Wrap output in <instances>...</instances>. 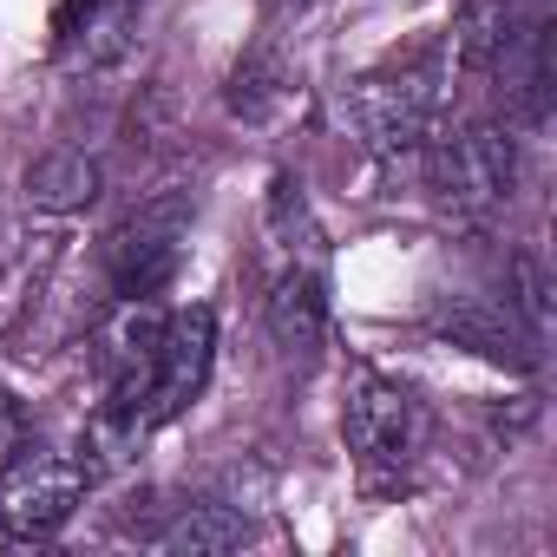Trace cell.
I'll return each mask as SVG.
<instances>
[{
    "label": "cell",
    "mask_w": 557,
    "mask_h": 557,
    "mask_svg": "<svg viewBox=\"0 0 557 557\" xmlns=\"http://www.w3.org/2000/svg\"><path fill=\"white\" fill-rule=\"evenodd\" d=\"M446 73H453V60H446V47H433V40L413 47V53H400V60H387V66H374V73H361L355 92H348L355 132H361L374 151H387V158L420 151V145L433 138V112H440Z\"/></svg>",
    "instance_id": "obj_1"
},
{
    "label": "cell",
    "mask_w": 557,
    "mask_h": 557,
    "mask_svg": "<svg viewBox=\"0 0 557 557\" xmlns=\"http://www.w3.org/2000/svg\"><path fill=\"white\" fill-rule=\"evenodd\" d=\"M86 485H92V466H86L79 453L47 446V440L14 446L8 459H0V531L21 537V544L53 537V531L79 511Z\"/></svg>",
    "instance_id": "obj_2"
},
{
    "label": "cell",
    "mask_w": 557,
    "mask_h": 557,
    "mask_svg": "<svg viewBox=\"0 0 557 557\" xmlns=\"http://www.w3.org/2000/svg\"><path fill=\"white\" fill-rule=\"evenodd\" d=\"M342 433H348V453H355L361 479L368 485H394V479H407V466L426 446V407H420L413 387H400L387 374H361L355 394H348Z\"/></svg>",
    "instance_id": "obj_3"
},
{
    "label": "cell",
    "mask_w": 557,
    "mask_h": 557,
    "mask_svg": "<svg viewBox=\"0 0 557 557\" xmlns=\"http://www.w3.org/2000/svg\"><path fill=\"white\" fill-rule=\"evenodd\" d=\"M426 177H433V190L453 216H485L511 197L518 151L498 125H466V132L426 145Z\"/></svg>",
    "instance_id": "obj_4"
},
{
    "label": "cell",
    "mask_w": 557,
    "mask_h": 557,
    "mask_svg": "<svg viewBox=\"0 0 557 557\" xmlns=\"http://www.w3.org/2000/svg\"><path fill=\"white\" fill-rule=\"evenodd\" d=\"M184 230H190V197H177V190H171V197L138 203V210L106 236L112 289H119V296H158L171 275H177Z\"/></svg>",
    "instance_id": "obj_5"
},
{
    "label": "cell",
    "mask_w": 557,
    "mask_h": 557,
    "mask_svg": "<svg viewBox=\"0 0 557 557\" xmlns=\"http://www.w3.org/2000/svg\"><path fill=\"white\" fill-rule=\"evenodd\" d=\"M210 361H216V315H210V309H177V315H164L158 348H151V374H145L138 420H145V426L177 420V413L203 394Z\"/></svg>",
    "instance_id": "obj_6"
},
{
    "label": "cell",
    "mask_w": 557,
    "mask_h": 557,
    "mask_svg": "<svg viewBox=\"0 0 557 557\" xmlns=\"http://www.w3.org/2000/svg\"><path fill=\"white\" fill-rule=\"evenodd\" d=\"M329 329V296H322V269L315 262H289L269 289V335L283 355H315Z\"/></svg>",
    "instance_id": "obj_7"
},
{
    "label": "cell",
    "mask_w": 557,
    "mask_h": 557,
    "mask_svg": "<svg viewBox=\"0 0 557 557\" xmlns=\"http://www.w3.org/2000/svg\"><path fill=\"white\" fill-rule=\"evenodd\" d=\"M99 197V164L86 151H47L27 164V203L34 210H53V216H73Z\"/></svg>",
    "instance_id": "obj_8"
},
{
    "label": "cell",
    "mask_w": 557,
    "mask_h": 557,
    "mask_svg": "<svg viewBox=\"0 0 557 557\" xmlns=\"http://www.w3.org/2000/svg\"><path fill=\"white\" fill-rule=\"evenodd\" d=\"M511 40V0H459V21H453V40H446V60L453 66H492Z\"/></svg>",
    "instance_id": "obj_9"
},
{
    "label": "cell",
    "mask_w": 557,
    "mask_h": 557,
    "mask_svg": "<svg viewBox=\"0 0 557 557\" xmlns=\"http://www.w3.org/2000/svg\"><path fill=\"white\" fill-rule=\"evenodd\" d=\"M446 335H453V342H466V348H479L485 361H511V368H524V361H531V355H524V342H518V329H511V315L453 309V315H446Z\"/></svg>",
    "instance_id": "obj_10"
},
{
    "label": "cell",
    "mask_w": 557,
    "mask_h": 557,
    "mask_svg": "<svg viewBox=\"0 0 557 557\" xmlns=\"http://www.w3.org/2000/svg\"><path fill=\"white\" fill-rule=\"evenodd\" d=\"M243 544V518H230L223 505H184L177 524L164 531V550H230Z\"/></svg>",
    "instance_id": "obj_11"
},
{
    "label": "cell",
    "mask_w": 557,
    "mask_h": 557,
    "mask_svg": "<svg viewBox=\"0 0 557 557\" xmlns=\"http://www.w3.org/2000/svg\"><path fill=\"white\" fill-rule=\"evenodd\" d=\"M275 92H283V66H275L269 53H256V60L236 66V92H230V106L249 112V119H262V99H275Z\"/></svg>",
    "instance_id": "obj_12"
},
{
    "label": "cell",
    "mask_w": 557,
    "mask_h": 557,
    "mask_svg": "<svg viewBox=\"0 0 557 557\" xmlns=\"http://www.w3.org/2000/svg\"><path fill=\"white\" fill-rule=\"evenodd\" d=\"M132 21H138V8H132V0H106L99 14H86V60H112V53L125 47Z\"/></svg>",
    "instance_id": "obj_13"
},
{
    "label": "cell",
    "mask_w": 557,
    "mask_h": 557,
    "mask_svg": "<svg viewBox=\"0 0 557 557\" xmlns=\"http://www.w3.org/2000/svg\"><path fill=\"white\" fill-rule=\"evenodd\" d=\"M518 315H524V335L537 342L544 315H550V289H544V262L537 256H518Z\"/></svg>",
    "instance_id": "obj_14"
},
{
    "label": "cell",
    "mask_w": 557,
    "mask_h": 557,
    "mask_svg": "<svg viewBox=\"0 0 557 557\" xmlns=\"http://www.w3.org/2000/svg\"><path fill=\"white\" fill-rule=\"evenodd\" d=\"M14 446H21V420H14V400L0 394V459H8Z\"/></svg>",
    "instance_id": "obj_15"
}]
</instances>
